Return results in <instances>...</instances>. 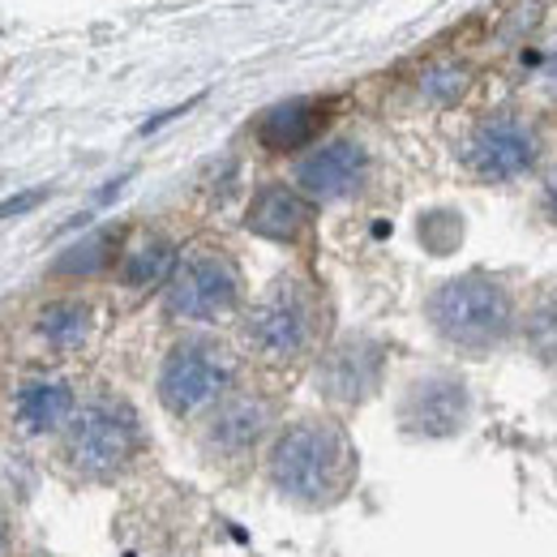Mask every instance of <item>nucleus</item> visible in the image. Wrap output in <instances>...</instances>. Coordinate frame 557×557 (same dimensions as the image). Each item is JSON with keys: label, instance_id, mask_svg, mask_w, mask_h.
<instances>
[{"label": "nucleus", "instance_id": "obj_13", "mask_svg": "<svg viewBox=\"0 0 557 557\" xmlns=\"http://www.w3.org/2000/svg\"><path fill=\"white\" fill-rule=\"evenodd\" d=\"M331 121V103L326 99H287V103H275L262 121H258V141L275 154H287V150H300L318 138Z\"/></svg>", "mask_w": 557, "mask_h": 557}, {"label": "nucleus", "instance_id": "obj_21", "mask_svg": "<svg viewBox=\"0 0 557 557\" xmlns=\"http://www.w3.org/2000/svg\"><path fill=\"white\" fill-rule=\"evenodd\" d=\"M48 198V189H30V194H22V198H9V202H0V219H9V214H26L30 207H39Z\"/></svg>", "mask_w": 557, "mask_h": 557}, {"label": "nucleus", "instance_id": "obj_2", "mask_svg": "<svg viewBox=\"0 0 557 557\" xmlns=\"http://www.w3.org/2000/svg\"><path fill=\"white\" fill-rule=\"evenodd\" d=\"M429 322H433V331L446 344L468 351H485L510 335V326H515V300H510L506 283L472 271V275L446 278L429 296Z\"/></svg>", "mask_w": 557, "mask_h": 557}, {"label": "nucleus", "instance_id": "obj_4", "mask_svg": "<svg viewBox=\"0 0 557 557\" xmlns=\"http://www.w3.org/2000/svg\"><path fill=\"white\" fill-rule=\"evenodd\" d=\"M232 377H236V364L223 348H214L207 339L176 344L159 369V404L172 417H198L227 395Z\"/></svg>", "mask_w": 557, "mask_h": 557}, {"label": "nucleus", "instance_id": "obj_3", "mask_svg": "<svg viewBox=\"0 0 557 557\" xmlns=\"http://www.w3.org/2000/svg\"><path fill=\"white\" fill-rule=\"evenodd\" d=\"M138 450L141 420L116 395H99L82 404L65 424V463L86 481H112L138 459Z\"/></svg>", "mask_w": 557, "mask_h": 557}, {"label": "nucleus", "instance_id": "obj_15", "mask_svg": "<svg viewBox=\"0 0 557 557\" xmlns=\"http://www.w3.org/2000/svg\"><path fill=\"white\" fill-rule=\"evenodd\" d=\"M176 267H181L176 245H172L168 236H146L138 249H129V253L121 258V278H125V287L150 292V287H159V283H172Z\"/></svg>", "mask_w": 557, "mask_h": 557}, {"label": "nucleus", "instance_id": "obj_12", "mask_svg": "<svg viewBox=\"0 0 557 557\" xmlns=\"http://www.w3.org/2000/svg\"><path fill=\"white\" fill-rule=\"evenodd\" d=\"M77 412V399H73V386L61 377H30L17 386L13 395V420L22 424V433L30 437H44V433H57L61 424H70Z\"/></svg>", "mask_w": 557, "mask_h": 557}, {"label": "nucleus", "instance_id": "obj_10", "mask_svg": "<svg viewBox=\"0 0 557 557\" xmlns=\"http://www.w3.org/2000/svg\"><path fill=\"white\" fill-rule=\"evenodd\" d=\"M369 176V154L351 138H335L296 163V189L313 202H344Z\"/></svg>", "mask_w": 557, "mask_h": 557}, {"label": "nucleus", "instance_id": "obj_9", "mask_svg": "<svg viewBox=\"0 0 557 557\" xmlns=\"http://www.w3.org/2000/svg\"><path fill=\"white\" fill-rule=\"evenodd\" d=\"M382 369H386V348L377 339H364V335H351L339 339L335 348L322 356L318 364V391L344 408L364 404L377 386H382Z\"/></svg>", "mask_w": 557, "mask_h": 557}, {"label": "nucleus", "instance_id": "obj_1", "mask_svg": "<svg viewBox=\"0 0 557 557\" xmlns=\"http://www.w3.org/2000/svg\"><path fill=\"white\" fill-rule=\"evenodd\" d=\"M267 476L296 506H331L348 493L356 476V455L339 424L309 417L287 424L271 442Z\"/></svg>", "mask_w": 557, "mask_h": 557}, {"label": "nucleus", "instance_id": "obj_19", "mask_svg": "<svg viewBox=\"0 0 557 557\" xmlns=\"http://www.w3.org/2000/svg\"><path fill=\"white\" fill-rule=\"evenodd\" d=\"M420 240H424V249H433V253H455L459 240H463V219H459L455 210H429V214L420 219Z\"/></svg>", "mask_w": 557, "mask_h": 557}, {"label": "nucleus", "instance_id": "obj_7", "mask_svg": "<svg viewBox=\"0 0 557 557\" xmlns=\"http://www.w3.org/2000/svg\"><path fill=\"white\" fill-rule=\"evenodd\" d=\"M240 300V275L219 253H194L168 283V313L181 322H214Z\"/></svg>", "mask_w": 557, "mask_h": 557}, {"label": "nucleus", "instance_id": "obj_18", "mask_svg": "<svg viewBox=\"0 0 557 557\" xmlns=\"http://www.w3.org/2000/svg\"><path fill=\"white\" fill-rule=\"evenodd\" d=\"M468 86H472V70H463V65H433L420 77V95L429 103H437V108L459 103L468 95Z\"/></svg>", "mask_w": 557, "mask_h": 557}, {"label": "nucleus", "instance_id": "obj_6", "mask_svg": "<svg viewBox=\"0 0 557 557\" xmlns=\"http://www.w3.org/2000/svg\"><path fill=\"white\" fill-rule=\"evenodd\" d=\"M245 339L258 356H267L275 364L296 360L313 339V305H309L305 287L292 278L275 283L245 318Z\"/></svg>", "mask_w": 557, "mask_h": 557}, {"label": "nucleus", "instance_id": "obj_22", "mask_svg": "<svg viewBox=\"0 0 557 557\" xmlns=\"http://www.w3.org/2000/svg\"><path fill=\"white\" fill-rule=\"evenodd\" d=\"M541 207H545V214L557 223V163L549 168V176H545V189H541Z\"/></svg>", "mask_w": 557, "mask_h": 557}, {"label": "nucleus", "instance_id": "obj_16", "mask_svg": "<svg viewBox=\"0 0 557 557\" xmlns=\"http://www.w3.org/2000/svg\"><path fill=\"white\" fill-rule=\"evenodd\" d=\"M35 326H39V335H44L57 351H73L90 339L95 313H90L82 300H52V305L39 313Z\"/></svg>", "mask_w": 557, "mask_h": 557}, {"label": "nucleus", "instance_id": "obj_5", "mask_svg": "<svg viewBox=\"0 0 557 557\" xmlns=\"http://www.w3.org/2000/svg\"><path fill=\"white\" fill-rule=\"evenodd\" d=\"M536 159H541V138L515 112H493L485 121H476V129L463 141V168L485 185H506L528 176Z\"/></svg>", "mask_w": 557, "mask_h": 557}, {"label": "nucleus", "instance_id": "obj_14", "mask_svg": "<svg viewBox=\"0 0 557 557\" xmlns=\"http://www.w3.org/2000/svg\"><path fill=\"white\" fill-rule=\"evenodd\" d=\"M245 227L267 240H296L309 227V202H305V194H296L287 185H267L253 194Z\"/></svg>", "mask_w": 557, "mask_h": 557}, {"label": "nucleus", "instance_id": "obj_11", "mask_svg": "<svg viewBox=\"0 0 557 557\" xmlns=\"http://www.w3.org/2000/svg\"><path fill=\"white\" fill-rule=\"evenodd\" d=\"M271 424H275V408L262 395H232L214 408L202 442L214 459H245L258 450V442L271 433Z\"/></svg>", "mask_w": 557, "mask_h": 557}, {"label": "nucleus", "instance_id": "obj_24", "mask_svg": "<svg viewBox=\"0 0 557 557\" xmlns=\"http://www.w3.org/2000/svg\"><path fill=\"white\" fill-rule=\"evenodd\" d=\"M4 536H9V528H4V515H0V549H4Z\"/></svg>", "mask_w": 557, "mask_h": 557}, {"label": "nucleus", "instance_id": "obj_8", "mask_svg": "<svg viewBox=\"0 0 557 557\" xmlns=\"http://www.w3.org/2000/svg\"><path fill=\"white\" fill-rule=\"evenodd\" d=\"M472 420V391L455 373H424L399 399V424L408 437H455Z\"/></svg>", "mask_w": 557, "mask_h": 557}, {"label": "nucleus", "instance_id": "obj_17", "mask_svg": "<svg viewBox=\"0 0 557 557\" xmlns=\"http://www.w3.org/2000/svg\"><path fill=\"white\" fill-rule=\"evenodd\" d=\"M121 236H125L121 227H103V232L86 236L82 245H73L70 253H61V258H57L52 275H95V271H103L108 262H116Z\"/></svg>", "mask_w": 557, "mask_h": 557}, {"label": "nucleus", "instance_id": "obj_20", "mask_svg": "<svg viewBox=\"0 0 557 557\" xmlns=\"http://www.w3.org/2000/svg\"><path fill=\"white\" fill-rule=\"evenodd\" d=\"M532 348L541 356H557V309H541L532 318Z\"/></svg>", "mask_w": 557, "mask_h": 557}, {"label": "nucleus", "instance_id": "obj_23", "mask_svg": "<svg viewBox=\"0 0 557 557\" xmlns=\"http://www.w3.org/2000/svg\"><path fill=\"white\" fill-rule=\"evenodd\" d=\"M545 82L554 86V95H557V52H549V57H545Z\"/></svg>", "mask_w": 557, "mask_h": 557}]
</instances>
